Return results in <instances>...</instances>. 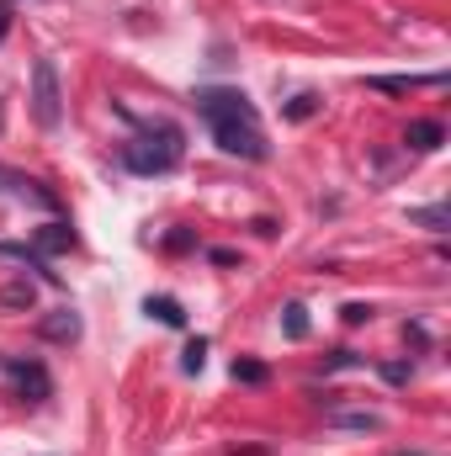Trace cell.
<instances>
[{"mask_svg":"<svg viewBox=\"0 0 451 456\" xmlns=\"http://www.w3.org/2000/svg\"><path fill=\"white\" fill-rule=\"evenodd\" d=\"M366 319H372V308H366V303H350V308H345V324H366Z\"/></svg>","mask_w":451,"mask_h":456,"instance_id":"cell-18","label":"cell"},{"mask_svg":"<svg viewBox=\"0 0 451 456\" xmlns=\"http://www.w3.org/2000/svg\"><path fill=\"white\" fill-rule=\"evenodd\" d=\"M441 138H447V127H441V122H430V117H420V122H409V149H420V154H430V149H441Z\"/></svg>","mask_w":451,"mask_h":456,"instance_id":"cell-10","label":"cell"},{"mask_svg":"<svg viewBox=\"0 0 451 456\" xmlns=\"http://www.w3.org/2000/svg\"><path fill=\"white\" fill-rule=\"evenodd\" d=\"M409 86H447V69H436V75H372L366 80V91H382V96H404Z\"/></svg>","mask_w":451,"mask_h":456,"instance_id":"cell-5","label":"cell"},{"mask_svg":"<svg viewBox=\"0 0 451 456\" xmlns=\"http://www.w3.org/2000/svg\"><path fill=\"white\" fill-rule=\"evenodd\" d=\"M32 303H37V287H32L27 276H16V281H5V287H0V308H16V314H32Z\"/></svg>","mask_w":451,"mask_h":456,"instance_id":"cell-9","label":"cell"},{"mask_svg":"<svg viewBox=\"0 0 451 456\" xmlns=\"http://www.w3.org/2000/svg\"><path fill=\"white\" fill-rule=\"evenodd\" d=\"M5 27H11V11H5V5H0V37H5Z\"/></svg>","mask_w":451,"mask_h":456,"instance_id":"cell-20","label":"cell"},{"mask_svg":"<svg viewBox=\"0 0 451 456\" xmlns=\"http://www.w3.org/2000/svg\"><path fill=\"white\" fill-rule=\"evenodd\" d=\"M144 314H149V319H160V324H170V330H181V324H186V308H181L176 297H149V303H144Z\"/></svg>","mask_w":451,"mask_h":456,"instance_id":"cell-11","label":"cell"},{"mask_svg":"<svg viewBox=\"0 0 451 456\" xmlns=\"http://www.w3.org/2000/svg\"><path fill=\"white\" fill-rule=\"evenodd\" d=\"M202 366H208V340H192V345H186V355H181V371H186V377H197Z\"/></svg>","mask_w":451,"mask_h":456,"instance_id":"cell-14","label":"cell"},{"mask_svg":"<svg viewBox=\"0 0 451 456\" xmlns=\"http://www.w3.org/2000/svg\"><path fill=\"white\" fill-rule=\"evenodd\" d=\"M234 382H250V387H260V382H266V366H260V361H234Z\"/></svg>","mask_w":451,"mask_h":456,"instance_id":"cell-16","label":"cell"},{"mask_svg":"<svg viewBox=\"0 0 451 456\" xmlns=\"http://www.w3.org/2000/svg\"><path fill=\"white\" fill-rule=\"evenodd\" d=\"M59 117H64L59 64H53V59H37V64H32V122L53 133V127H59Z\"/></svg>","mask_w":451,"mask_h":456,"instance_id":"cell-3","label":"cell"},{"mask_svg":"<svg viewBox=\"0 0 451 456\" xmlns=\"http://www.w3.org/2000/svg\"><path fill=\"white\" fill-rule=\"evenodd\" d=\"M330 425L335 430H361V436H377L382 430V419L372 409H330Z\"/></svg>","mask_w":451,"mask_h":456,"instance_id":"cell-8","label":"cell"},{"mask_svg":"<svg viewBox=\"0 0 451 456\" xmlns=\"http://www.w3.org/2000/svg\"><path fill=\"white\" fill-rule=\"evenodd\" d=\"M282 335L287 340H308V308L303 303H287L282 308Z\"/></svg>","mask_w":451,"mask_h":456,"instance_id":"cell-12","label":"cell"},{"mask_svg":"<svg viewBox=\"0 0 451 456\" xmlns=\"http://www.w3.org/2000/svg\"><path fill=\"white\" fill-rule=\"evenodd\" d=\"M382 377H388V382H409V366H404V361H388Z\"/></svg>","mask_w":451,"mask_h":456,"instance_id":"cell-19","label":"cell"},{"mask_svg":"<svg viewBox=\"0 0 451 456\" xmlns=\"http://www.w3.org/2000/svg\"><path fill=\"white\" fill-rule=\"evenodd\" d=\"M197 112H202V122L213 127V138H218L224 154L255 159V165L271 154V143H266V133H260V117H255V102H250L244 91L208 86V91H197Z\"/></svg>","mask_w":451,"mask_h":456,"instance_id":"cell-1","label":"cell"},{"mask_svg":"<svg viewBox=\"0 0 451 456\" xmlns=\"http://www.w3.org/2000/svg\"><path fill=\"white\" fill-rule=\"evenodd\" d=\"M32 249L37 255H59V249H75V228L70 224H48L32 233Z\"/></svg>","mask_w":451,"mask_h":456,"instance_id":"cell-7","label":"cell"},{"mask_svg":"<svg viewBox=\"0 0 451 456\" xmlns=\"http://www.w3.org/2000/svg\"><path fill=\"white\" fill-rule=\"evenodd\" d=\"M388 456H436V452H388Z\"/></svg>","mask_w":451,"mask_h":456,"instance_id":"cell-21","label":"cell"},{"mask_svg":"<svg viewBox=\"0 0 451 456\" xmlns=\"http://www.w3.org/2000/svg\"><path fill=\"white\" fill-rule=\"evenodd\" d=\"M314 112H319V96H314V91H303V96L287 102V117H292V122H308Z\"/></svg>","mask_w":451,"mask_h":456,"instance_id":"cell-15","label":"cell"},{"mask_svg":"<svg viewBox=\"0 0 451 456\" xmlns=\"http://www.w3.org/2000/svg\"><path fill=\"white\" fill-rule=\"evenodd\" d=\"M0 186H5V191H11V170H0Z\"/></svg>","mask_w":451,"mask_h":456,"instance_id":"cell-22","label":"cell"},{"mask_svg":"<svg viewBox=\"0 0 451 456\" xmlns=\"http://www.w3.org/2000/svg\"><path fill=\"white\" fill-rule=\"evenodd\" d=\"M11 377H16V393H21V403H43V398L53 393V382H48L43 361H11Z\"/></svg>","mask_w":451,"mask_h":456,"instance_id":"cell-4","label":"cell"},{"mask_svg":"<svg viewBox=\"0 0 451 456\" xmlns=\"http://www.w3.org/2000/svg\"><path fill=\"white\" fill-rule=\"evenodd\" d=\"M37 335H43V340H80V314H75V308H59V314H48V319L37 324Z\"/></svg>","mask_w":451,"mask_h":456,"instance_id":"cell-6","label":"cell"},{"mask_svg":"<svg viewBox=\"0 0 451 456\" xmlns=\"http://www.w3.org/2000/svg\"><path fill=\"white\" fill-rule=\"evenodd\" d=\"M350 366H366V361H361L356 350H335V355L324 361V371H350Z\"/></svg>","mask_w":451,"mask_h":456,"instance_id":"cell-17","label":"cell"},{"mask_svg":"<svg viewBox=\"0 0 451 456\" xmlns=\"http://www.w3.org/2000/svg\"><path fill=\"white\" fill-rule=\"evenodd\" d=\"M176 159H181V127L176 122H149L122 149V165L133 175H165V170H176Z\"/></svg>","mask_w":451,"mask_h":456,"instance_id":"cell-2","label":"cell"},{"mask_svg":"<svg viewBox=\"0 0 451 456\" xmlns=\"http://www.w3.org/2000/svg\"><path fill=\"white\" fill-rule=\"evenodd\" d=\"M409 224L430 228V233H447V224H451V213H447V208H414V213H409Z\"/></svg>","mask_w":451,"mask_h":456,"instance_id":"cell-13","label":"cell"}]
</instances>
